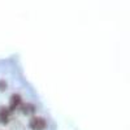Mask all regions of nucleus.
<instances>
[{"mask_svg": "<svg viewBox=\"0 0 130 130\" xmlns=\"http://www.w3.org/2000/svg\"><path fill=\"white\" fill-rule=\"evenodd\" d=\"M7 82L4 79H0V91H5L7 90Z\"/></svg>", "mask_w": 130, "mask_h": 130, "instance_id": "nucleus-5", "label": "nucleus"}, {"mask_svg": "<svg viewBox=\"0 0 130 130\" xmlns=\"http://www.w3.org/2000/svg\"><path fill=\"white\" fill-rule=\"evenodd\" d=\"M20 108H21V111H22V113L24 115H32L35 112V105H32V104H30V103H26V104H21L20 105Z\"/></svg>", "mask_w": 130, "mask_h": 130, "instance_id": "nucleus-4", "label": "nucleus"}, {"mask_svg": "<svg viewBox=\"0 0 130 130\" xmlns=\"http://www.w3.org/2000/svg\"><path fill=\"white\" fill-rule=\"evenodd\" d=\"M10 113H12V112L8 109V107L0 105V124H2V125H7V124H9Z\"/></svg>", "mask_w": 130, "mask_h": 130, "instance_id": "nucleus-3", "label": "nucleus"}, {"mask_svg": "<svg viewBox=\"0 0 130 130\" xmlns=\"http://www.w3.org/2000/svg\"><path fill=\"white\" fill-rule=\"evenodd\" d=\"M22 104V96L20 94H12L10 95V99H9V105H8V109L10 112L16 111L17 108H20V105Z\"/></svg>", "mask_w": 130, "mask_h": 130, "instance_id": "nucleus-2", "label": "nucleus"}, {"mask_svg": "<svg viewBox=\"0 0 130 130\" xmlns=\"http://www.w3.org/2000/svg\"><path fill=\"white\" fill-rule=\"evenodd\" d=\"M29 127L31 130H44L47 127V121L43 117L32 116L29 121Z\"/></svg>", "mask_w": 130, "mask_h": 130, "instance_id": "nucleus-1", "label": "nucleus"}]
</instances>
